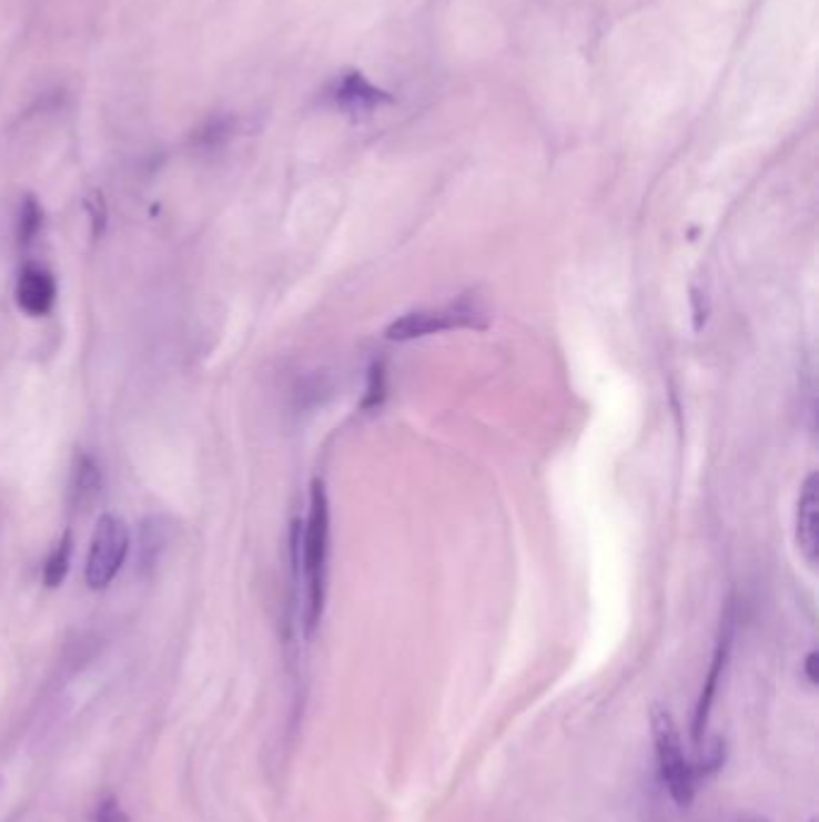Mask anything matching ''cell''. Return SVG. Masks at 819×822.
I'll list each match as a JSON object with an SVG mask.
<instances>
[{"label": "cell", "instance_id": "obj_1", "mask_svg": "<svg viewBox=\"0 0 819 822\" xmlns=\"http://www.w3.org/2000/svg\"><path fill=\"white\" fill-rule=\"evenodd\" d=\"M303 566V626L313 632L323 618L327 597V560H330V500L323 481H313L311 510L301 531Z\"/></svg>", "mask_w": 819, "mask_h": 822}, {"label": "cell", "instance_id": "obj_2", "mask_svg": "<svg viewBox=\"0 0 819 822\" xmlns=\"http://www.w3.org/2000/svg\"><path fill=\"white\" fill-rule=\"evenodd\" d=\"M649 721L658 779H661L670 801L678 808H687L697 793V779L701 774L699 764H692L687 758L676 719L666 707H654Z\"/></svg>", "mask_w": 819, "mask_h": 822}, {"label": "cell", "instance_id": "obj_3", "mask_svg": "<svg viewBox=\"0 0 819 822\" xmlns=\"http://www.w3.org/2000/svg\"><path fill=\"white\" fill-rule=\"evenodd\" d=\"M130 548V534L121 517L101 515L87 554L84 580L92 589H107L123 568Z\"/></svg>", "mask_w": 819, "mask_h": 822}, {"label": "cell", "instance_id": "obj_4", "mask_svg": "<svg viewBox=\"0 0 819 822\" xmlns=\"http://www.w3.org/2000/svg\"><path fill=\"white\" fill-rule=\"evenodd\" d=\"M486 325V313L481 311L476 303H452L447 308H437V311H418V313H408L400 321H394L387 327V339L390 342H408V339H418V337H428L437 335V332L445 329H459V327H484Z\"/></svg>", "mask_w": 819, "mask_h": 822}, {"label": "cell", "instance_id": "obj_5", "mask_svg": "<svg viewBox=\"0 0 819 822\" xmlns=\"http://www.w3.org/2000/svg\"><path fill=\"white\" fill-rule=\"evenodd\" d=\"M734 635H736V613H734V606H728V611L721 620L719 640H716V647H714V657H711V663H709L705 686H701L697 704H695V717H692V741H695V745L705 743L714 702H716V696H719V688H721L724 673H726L728 659H730V649H734Z\"/></svg>", "mask_w": 819, "mask_h": 822}, {"label": "cell", "instance_id": "obj_6", "mask_svg": "<svg viewBox=\"0 0 819 822\" xmlns=\"http://www.w3.org/2000/svg\"><path fill=\"white\" fill-rule=\"evenodd\" d=\"M14 296H18V306L24 313L34 315V317L47 315L55 303L53 274L47 267L24 265L20 272L18 286H14Z\"/></svg>", "mask_w": 819, "mask_h": 822}, {"label": "cell", "instance_id": "obj_7", "mask_svg": "<svg viewBox=\"0 0 819 822\" xmlns=\"http://www.w3.org/2000/svg\"><path fill=\"white\" fill-rule=\"evenodd\" d=\"M332 97L336 104L351 113H368L383 104H392V97L373 87L361 72H346V75L336 82Z\"/></svg>", "mask_w": 819, "mask_h": 822}, {"label": "cell", "instance_id": "obj_8", "mask_svg": "<svg viewBox=\"0 0 819 822\" xmlns=\"http://www.w3.org/2000/svg\"><path fill=\"white\" fill-rule=\"evenodd\" d=\"M819 500H817V474H810L802 484L798 500V544L806 560L815 568L819 558Z\"/></svg>", "mask_w": 819, "mask_h": 822}, {"label": "cell", "instance_id": "obj_9", "mask_svg": "<svg viewBox=\"0 0 819 822\" xmlns=\"http://www.w3.org/2000/svg\"><path fill=\"white\" fill-rule=\"evenodd\" d=\"M101 494V471L90 455H80L72 474V503L78 510H87Z\"/></svg>", "mask_w": 819, "mask_h": 822}, {"label": "cell", "instance_id": "obj_10", "mask_svg": "<svg viewBox=\"0 0 819 822\" xmlns=\"http://www.w3.org/2000/svg\"><path fill=\"white\" fill-rule=\"evenodd\" d=\"M166 544H169V525L164 522V519L162 517L144 519L142 537H140V566L154 568Z\"/></svg>", "mask_w": 819, "mask_h": 822}, {"label": "cell", "instance_id": "obj_11", "mask_svg": "<svg viewBox=\"0 0 819 822\" xmlns=\"http://www.w3.org/2000/svg\"><path fill=\"white\" fill-rule=\"evenodd\" d=\"M68 568H70V534H65L51 551L47 566H43V582H47V587H58L65 580Z\"/></svg>", "mask_w": 819, "mask_h": 822}, {"label": "cell", "instance_id": "obj_12", "mask_svg": "<svg viewBox=\"0 0 819 822\" xmlns=\"http://www.w3.org/2000/svg\"><path fill=\"white\" fill-rule=\"evenodd\" d=\"M233 130V121L229 119V115H216V119L204 123L198 133H195V144L198 148H204V150H212V148H219V144H224L231 135Z\"/></svg>", "mask_w": 819, "mask_h": 822}, {"label": "cell", "instance_id": "obj_13", "mask_svg": "<svg viewBox=\"0 0 819 822\" xmlns=\"http://www.w3.org/2000/svg\"><path fill=\"white\" fill-rule=\"evenodd\" d=\"M41 220H43V212L39 207V202L34 197H24L22 205H20V222H18V236H20V243H32L34 236L39 234L41 229Z\"/></svg>", "mask_w": 819, "mask_h": 822}, {"label": "cell", "instance_id": "obj_14", "mask_svg": "<svg viewBox=\"0 0 819 822\" xmlns=\"http://www.w3.org/2000/svg\"><path fill=\"white\" fill-rule=\"evenodd\" d=\"M87 207H90V212H92L94 234L99 236V234H101V229H104V224H107V205H104V195H101V193H92L90 202H87Z\"/></svg>", "mask_w": 819, "mask_h": 822}, {"label": "cell", "instance_id": "obj_15", "mask_svg": "<svg viewBox=\"0 0 819 822\" xmlns=\"http://www.w3.org/2000/svg\"><path fill=\"white\" fill-rule=\"evenodd\" d=\"M97 822H123L119 803H115L113 799H107L104 803H101L99 813H97Z\"/></svg>", "mask_w": 819, "mask_h": 822}]
</instances>
